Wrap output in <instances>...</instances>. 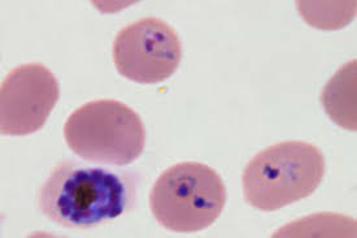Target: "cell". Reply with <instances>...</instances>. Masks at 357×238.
Instances as JSON below:
<instances>
[{
  "label": "cell",
  "instance_id": "cell-1",
  "mask_svg": "<svg viewBox=\"0 0 357 238\" xmlns=\"http://www.w3.org/2000/svg\"><path fill=\"white\" fill-rule=\"evenodd\" d=\"M134 182L108 167L64 161L38 191V210L69 229H93L123 216L134 200Z\"/></svg>",
  "mask_w": 357,
  "mask_h": 238
},
{
  "label": "cell",
  "instance_id": "cell-2",
  "mask_svg": "<svg viewBox=\"0 0 357 238\" xmlns=\"http://www.w3.org/2000/svg\"><path fill=\"white\" fill-rule=\"evenodd\" d=\"M324 176L325 158L317 146L303 141L275 143L245 165V200L256 210H281L310 197Z\"/></svg>",
  "mask_w": 357,
  "mask_h": 238
},
{
  "label": "cell",
  "instance_id": "cell-3",
  "mask_svg": "<svg viewBox=\"0 0 357 238\" xmlns=\"http://www.w3.org/2000/svg\"><path fill=\"white\" fill-rule=\"evenodd\" d=\"M221 176L203 163H178L162 172L150 194V209L161 227L197 233L215 224L226 204Z\"/></svg>",
  "mask_w": 357,
  "mask_h": 238
},
{
  "label": "cell",
  "instance_id": "cell-4",
  "mask_svg": "<svg viewBox=\"0 0 357 238\" xmlns=\"http://www.w3.org/2000/svg\"><path fill=\"white\" fill-rule=\"evenodd\" d=\"M64 137L81 159L113 167L135 162L146 146L141 116L114 99H98L77 108L66 120Z\"/></svg>",
  "mask_w": 357,
  "mask_h": 238
},
{
  "label": "cell",
  "instance_id": "cell-5",
  "mask_svg": "<svg viewBox=\"0 0 357 238\" xmlns=\"http://www.w3.org/2000/svg\"><path fill=\"white\" fill-rule=\"evenodd\" d=\"M182 59L177 31L164 20L143 17L121 29L113 42L117 72L132 82L161 84L173 76Z\"/></svg>",
  "mask_w": 357,
  "mask_h": 238
},
{
  "label": "cell",
  "instance_id": "cell-6",
  "mask_svg": "<svg viewBox=\"0 0 357 238\" xmlns=\"http://www.w3.org/2000/svg\"><path fill=\"white\" fill-rule=\"evenodd\" d=\"M60 98L55 75L39 63L10 70L0 89V133L24 137L40 131Z\"/></svg>",
  "mask_w": 357,
  "mask_h": 238
},
{
  "label": "cell",
  "instance_id": "cell-7",
  "mask_svg": "<svg viewBox=\"0 0 357 238\" xmlns=\"http://www.w3.org/2000/svg\"><path fill=\"white\" fill-rule=\"evenodd\" d=\"M321 102L330 119L346 128L356 131V61L352 60L339 69L324 89Z\"/></svg>",
  "mask_w": 357,
  "mask_h": 238
}]
</instances>
